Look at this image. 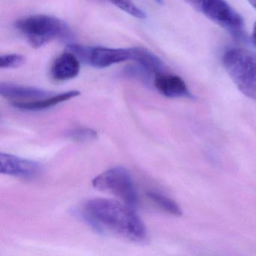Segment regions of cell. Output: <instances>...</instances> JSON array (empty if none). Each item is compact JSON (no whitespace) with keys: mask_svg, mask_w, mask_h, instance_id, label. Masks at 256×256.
<instances>
[{"mask_svg":"<svg viewBox=\"0 0 256 256\" xmlns=\"http://www.w3.org/2000/svg\"><path fill=\"white\" fill-rule=\"evenodd\" d=\"M80 95L78 90H70L68 92H62L56 95L49 96L40 100L32 101L12 102V106L16 108L26 110H40L54 107L56 104H60L64 102L68 101L72 98H76Z\"/></svg>","mask_w":256,"mask_h":256,"instance_id":"cell-11","label":"cell"},{"mask_svg":"<svg viewBox=\"0 0 256 256\" xmlns=\"http://www.w3.org/2000/svg\"><path fill=\"white\" fill-rule=\"evenodd\" d=\"M222 62L238 89L256 101V53L247 49H228L223 54Z\"/></svg>","mask_w":256,"mask_h":256,"instance_id":"cell-3","label":"cell"},{"mask_svg":"<svg viewBox=\"0 0 256 256\" xmlns=\"http://www.w3.org/2000/svg\"><path fill=\"white\" fill-rule=\"evenodd\" d=\"M16 29L34 48H40L55 40L71 37L68 25L58 18L47 14H32L16 22Z\"/></svg>","mask_w":256,"mask_h":256,"instance_id":"cell-2","label":"cell"},{"mask_svg":"<svg viewBox=\"0 0 256 256\" xmlns=\"http://www.w3.org/2000/svg\"><path fill=\"white\" fill-rule=\"evenodd\" d=\"M68 50L74 54L82 62L98 68H107L120 62L132 60L133 56V48H109L70 44Z\"/></svg>","mask_w":256,"mask_h":256,"instance_id":"cell-6","label":"cell"},{"mask_svg":"<svg viewBox=\"0 0 256 256\" xmlns=\"http://www.w3.org/2000/svg\"><path fill=\"white\" fill-rule=\"evenodd\" d=\"M25 58L18 54L2 55L0 58V68H14L23 65Z\"/></svg>","mask_w":256,"mask_h":256,"instance_id":"cell-15","label":"cell"},{"mask_svg":"<svg viewBox=\"0 0 256 256\" xmlns=\"http://www.w3.org/2000/svg\"><path fill=\"white\" fill-rule=\"evenodd\" d=\"M118 7L124 12L133 16L137 13L138 7L132 2V0H106Z\"/></svg>","mask_w":256,"mask_h":256,"instance_id":"cell-16","label":"cell"},{"mask_svg":"<svg viewBox=\"0 0 256 256\" xmlns=\"http://www.w3.org/2000/svg\"><path fill=\"white\" fill-rule=\"evenodd\" d=\"M132 61L142 67L150 77L155 78L156 74L164 72L162 61L148 49L142 48H132Z\"/></svg>","mask_w":256,"mask_h":256,"instance_id":"cell-12","label":"cell"},{"mask_svg":"<svg viewBox=\"0 0 256 256\" xmlns=\"http://www.w3.org/2000/svg\"><path fill=\"white\" fill-rule=\"evenodd\" d=\"M252 42L254 48H256V22L254 23V28H253L252 34Z\"/></svg>","mask_w":256,"mask_h":256,"instance_id":"cell-17","label":"cell"},{"mask_svg":"<svg viewBox=\"0 0 256 256\" xmlns=\"http://www.w3.org/2000/svg\"><path fill=\"white\" fill-rule=\"evenodd\" d=\"M82 216L98 232L116 235L134 242L148 236L144 223L132 206L110 198H92L82 208Z\"/></svg>","mask_w":256,"mask_h":256,"instance_id":"cell-1","label":"cell"},{"mask_svg":"<svg viewBox=\"0 0 256 256\" xmlns=\"http://www.w3.org/2000/svg\"><path fill=\"white\" fill-rule=\"evenodd\" d=\"M94 188L114 196L124 203L133 206L138 202V194L130 172L122 166L110 168L96 176Z\"/></svg>","mask_w":256,"mask_h":256,"instance_id":"cell-4","label":"cell"},{"mask_svg":"<svg viewBox=\"0 0 256 256\" xmlns=\"http://www.w3.org/2000/svg\"><path fill=\"white\" fill-rule=\"evenodd\" d=\"M0 168L2 174L24 179L36 178L42 170L37 162L4 152L0 154Z\"/></svg>","mask_w":256,"mask_h":256,"instance_id":"cell-7","label":"cell"},{"mask_svg":"<svg viewBox=\"0 0 256 256\" xmlns=\"http://www.w3.org/2000/svg\"><path fill=\"white\" fill-rule=\"evenodd\" d=\"M146 196L155 204L168 214L175 216L182 215V212L180 206L170 198L156 192H148Z\"/></svg>","mask_w":256,"mask_h":256,"instance_id":"cell-13","label":"cell"},{"mask_svg":"<svg viewBox=\"0 0 256 256\" xmlns=\"http://www.w3.org/2000/svg\"><path fill=\"white\" fill-rule=\"evenodd\" d=\"M98 133L92 128L79 127L74 128L68 132V137L73 140L78 142H88L96 138Z\"/></svg>","mask_w":256,"mask_h":256,"instance_id":"cell-14","label":"cell"},{"mask_svg":"<svg viewBox=\"0 0 256 256\" xmlns=\"http://www.w3.org/2000/svg\"><path fill=\"white\" fill-rule=\"evenodd\" d=\"M152 83L158 92L168 98H193L184 79L176 74L163 72L155 76Z\"/></svg>","mask_w":256,"mask_h":256,"instance_id":"cell-8","label":"cell"},{"mask_svg":"<svg viewBox=\"0 0 256 256\" xmlns=\"http://www.w3.org/2000/svg\"><path fill=\"white\" fill-rule=\"evenodd\" d=\"M190 4L234 38H245L244 19L226 0H191Z\"/></svg>","mask_w":256,"mask_h":256,"instance_id":"cell-5","label":"cell"},{"mask_svg":"<svg viewBox=\"0 0 256 256\" xmlns=\"http://www.w3.org/2000/svg\"><path fill=\"white\" fill-rule=\"evenodd\" d=\"M155 1L158 4H162L163 2V0H155Z\"/></svg>","mask_w":256,"mask_h":256,"instance_id":"cell-19","label":"cell"},{"mask_svg":"<svg viewBox=\"0 0 256 256\" xmlns=\"http://www.w3.org/2000/svg\"><path fill=\"white\" fill-rule=\"evenodd\" d=\"M0 94L13 102L32 101L52 95V92L40 88L22 86L13 84L1 83Z\"/></svg>","mask_w":256,"mask_h":256,"instance_id":"cell-10","label":"cell"},{"mask_svg":"<svg viewBox=\"0 0 256 256\" xmlns=\"http://www.w3.org/2000/svg\"><path fill=\"white\" fill-rule=\"evenodd\" d=\"M80 70V61L68 50L55 60L50 68V74L56 82H66L77 77Z\"/></svg>","mask_w":256,"mask_h":256,"instance_id":"cell-9","label":"cell"},{"mask_svg":"<svg viewBox=\"0 0 256 256\" xmlns=\"http://www.w3.org/2000/svg\"><path fill=\"white\" fill-rule=\"evenodd\" d=\"M250 2V5L256 10V0H247Z\"/></svg>","mask_w":256,"mask_h":256,"instance_id":"cell-18","label":"cell"}]
</instances>
